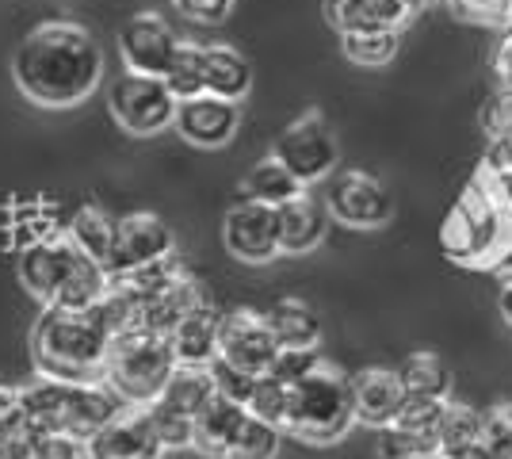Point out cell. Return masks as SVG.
<instances>
[{
	"mask_svg": "<svg viewBox=\"0 0 512 459\" xmlns=\"http://www.w3.org/2000/svg\"><path fill=\"white\" fill-rule=\"evenodd\" d=\"M100 46L81 23H39L12 58L16 85L43 108H73L100 85Z\"/></svg>",
	"mask_w": 512,
	"mask_h": 459,
	"instance_id": "1",
	"label": "cell"
},
{
	"mask_svg": "<svg viewBox=\"0 0 512 459\" xmlns=\"http://www.w3.org/2000/svg\"><path fill=\"white\" fill-rule=\"evenodd\" d=\"M440 249L448 253V261L486 272H493L512 249V207L497 196L482 169L470 176L440 222Z\"/></svg>",
	"mask_w": 512,
	"mask_h": 459,
	"instance_id": "2",
	"label": "cell"
},
{
	"mask_svg": "<svg viewBox=\"0 0 512 459\" xmlns=\"http://www.w3.org/2000/svg\"><path fill=\"white\" fill-rule=\"evenodd\" d=\"M31 349L43 379L54 383H107L104 364L111 337L88 310L46 306L31 333Z\"/></svg>",
	"mask_w": 512,
	"mask_h": 459,
	"instance_id": "3",
	"label": "cell"
},
{
	"mask_svg": "<svg viewBox=\"0 0 512 459\" xmlns=\"http://www.w3.org/2000/svg\"><path fill=\"white\" fill-rule=\"evenodd\" d=\"M20 280L46 306L92 310L104 299L107 284H111V272L100 261L85 257L69 234H54V238L31 241L23 249Z\"/></svg>",
	"mask_w": 512,
	"mask_h": 459,
	"instance_id": "4",
	"label": "cell"
},
{
	"mask_svg": "<svg viewBox=\"0 0 512 459\" xmlns=\"http://www.w3.org/2000/svg\"><path fill=\"white\" fill-rule=\"evenodd\" d=\"M356 421V394L352 375L321 360L310 375L291 383L283 433H291L302 444H337Z\"/></svg>",
	"mask_w": 512,
	"mask_h": 459,
	"instance_id": "5",
	"label": "cell"
},
{
	"mask_svg": "<svg viewBox=\"0 0 512 459\" xmlns=\"http://www.w3.org/2000/svg\"><path fill=\"white\" fill-rule=\"evenodd\" d=\"M176 368H180V360L165 333L130 329L111 341L104 379L127 406H150L153 398H161V391L169 387Z\"/></svg>",
	"mask_w": 512,
	"mask_h": 459,
	"instance_id": "6",
	"label": "cell"
},
{
	"mask_svg": "<svg viewBox=\"0 0 512 459\" xmlns=\"http://www.w3.org/2000/svg\"><path fill=\"white\" fill-rule=\"evenodd\" d=\"M176 96L165 85V77H146V73H123L107 88V108L119 119V127L134 138H153L176 123Z\"/></svg>",
	"mask_w": 512,
	"mask_h": 459,
	"instance_id": "7",
	"label": "cell"
},
{
	"mask_svg": "<svg viewBox=\"0 0 512 459\" xmlns=\"http://www.w3.org/2000/svg\"><path fill=\"white\" fill-rule=\"evenodd\" d=\"M279 341L272 326H268V314H256L249 306H237L222 314V326H218V360L234 364L249 375H268L279 360Z\"/></svg>",
	"mask_w": 512,
	"mask_h": 459,
	"instance_id": "8",
	"label": "cell"
},
{
	"mask_svg": "<svg viewBox=\"0 0 512 459\" xmlns=\"http://www.w3.org/2000/svg\"><path fill=\"white\" fill-rule=\"evenodd\" d=\"M272 153H276L291 173L299 176L306 188L333 173V169H337V157H341L337 138H333L329 123L321 119L318 111H306L291 127H283Z\"/></svg>",
	"mask_w": 512,
	"mask_h": 459,
	"instance_id": "9",
	"label": "cell"
},
{
	"mask_svg": "<svg viewBox=\"0 0 512 459\" xmlns=\"http://www.w3.org/2000/svg\"><path fill=\"white\" fill-rule=\"evenodd\" d=\"M325 211L352 230H379L394 215V199L375 176L348 169V173L333 176V184L325 192Z\"/></svg>",
	"mask_w": 512,
	"mask_h": 459,
	"instance_id": "10",
	"label": "cell"
},
{
	"mask_svg": "<svg viewBox=\"0 0 512 459\" xmlns=\"http://www.w3.org/2000/svg\"><path fill=\"white\" fill-rule=\"evenodd\" d=\"M161 452L165 444L146 406H123L85 440V459H161Z\"/></svg>",
	"mask_w": 512,
	"mask_h": 459,
	"instance_id": "11",
	"label": "cell"
},
{
	"mask_svg": "<svg viewBox=\"0 0 512 459\" xmlns=\"http://www.w3.org/2000/svg\"><path fill=\"white\" fill-rule=\"evenodd\" d=\"M222 241L241 264H268L279 253V211L253 199H241L226 211Z\"/></svg>",
	"mask_w": 512,
	"mask_h": 459,
	"instance_id": "12",
	"label": "cell"
},
{
	"mask_svg": "<svg viewBox=\"0 0 512 459\" xmlns=\"http://www.w3.org/2000/svg\"><path fill=\"white\" fill-rule=\"evenodd\" d=\"M169 253H176L169 222L161 215H153V211H134V215H123L119 226H115V249H111L107 272L111 276L138 272L146 264L169 257Z\"/></svg>",
	"mask_w": 512,
	"mask_h": 459,
	"instance_id": "13",
	"label": "cell"
},
{
	"mask_svg": "<svg viewBox=\"0 0 512 459\" xmlns=\"http://www.w3.org/2000/svg\"><path fill=\"white\" fill-rule=\"evenodd\" d=\"M180 50V39L172 35V27L157 12H138L119 27V54L130 73H146V77H165Z\"/></svg>",
	"mask_w": 512,
	"mask_h": 459,
	"instance_id": "14",
	"label": "cell"
},
{
	"mask_svg": "<svg viewBox=\"0 0 512 459\" xmlns=\"http://www.w3.org/2000/svg\"><path fill=\"white\" fill-rule=\"evenodd\" d=\"M241 123V108L234 100H222V96H192V100H180L176 104V131L184 142H192L199 150H214V146H226L237 134Z\"/></svg>",
	"mask_w": 512,
	"mask_h": 459,
	"instance_id": "15",
	"label": "cell"
},
{
	"mask_svg": "<svg viewBox=\"0 0 512 459\" xmlns=\"http://www.w3.org/2000/svg\"><path fill=\"white\" fill-rule=\"evenodd\" d=\"M352 394H356V421L371 429L394 425L409 398L398 368H363L352 375Z\"/></svg>",
	"mask_w": 512,
	"mask_h": 459,
	"instance_id": "16",
	"label": "cell"
},
{
	"mask_svg": "<svg viewBox=\"0 0 512 459\" xmlns=\"http://www.w3.org/2000/svg\"><path fill=\"white\" fill-rule=\"evenodd\" d=\"M245 417H249V410L241 402L226 398V394H214L211 402L199 410V417H195L192 448H199L203 456L226 459V452H230V444H234L237 429H241Z\"/></svg>",
	"mask_w": 512,
	"mask_h": 459,
	"instance_id": "17",
	"label": "cell"
},
{
	"mask_svg": "<svg viewBox=\"0 0 512 459\" xmlns=\"http://www.w3.org/2000/svg\"><path fill=\"white\" fill-rule=\"evenodd\" d=\"M329 20L341 35L356 31H402L409 12L402 0H329Z\"/></svg>",
	"mask_w": 512,
	"mask_h": 459,
	"instance_id": "18",
	"label": "cell"
},
{
	"mask_svg": "<svg viewBox=\"0 0 512 459\" xmlns=\"http://www.w3.org/2000/svg\"><path fill=\"white\" fill-rule=\"evenodd\" d=\"M218 326H222V310L214 303L192 310V314L169 333L176 360H180V364H211L214 356H218Z\"/></svg>",
	"mask_w": 512,
	"mask_h": 459,
	"instance_id": "19",
	"label": "cell"
},
{
	"mask_svg": "<svg viewBox=\"0 0 512 459\" xmlns=\"http://www.w3.org/2000/svg\"><path fill=\"white\" fill-rule=\"evenodd\" d=\"M279 211V249L283 253H291V257H299V253H310V249H318L321 238H325V207L314 203L310 196H299L291 199V203H283L276 207Z\"/></svg>",
	"mask_w": 512,
	"mask_h": 459,
	"instance_id": "20",
	"label": "cell"
},
{
	"mask_svg": "<svg viewBox=\"0 0 512 459\" xmlns=\"http://www.w3.org/2000/svg\"><path fill=\"white\" fill-rule=\"evenodd\" d=\"M306 196V184L291 173L276 153L256 161L253 169L245 173V184H241V199H253V203H264V207H283L291 199Z\"/></svg>",
	"mask_w": 512,
	"mask_h": 459,
	"instance_id": "21",
	"label": "cell"
},
{
	"mask_svg": "<svg viewBox=\"0 0 512 459\" xmlns=\"http://www.w3.org/2000/svg\"><path fill=\"white\" fill-rule=\"evenodd\" d=\"M211 303V295H207V287L199 284V280H180L176 287H169V291H161L157 299H150L146 303V314H142V329H150V333H165L169 337L172 329L180 326L192 310H199V306Z\"/></svg>",
	"mask_w": 512,
	"mask_h": 459,
	"instance_id": "22",
	"label": "cell"
},
{
	"mask_svg": "<svg viewBox=\"0 0 512 459\" xmlns=\"http://www.w3.org/2000/svg\"><path fill=\"white\" fill-rule=\"evenodd\" d=\"M253 88V66L245 54L226 43H207V92L241 104Z\"/></svg>",
	"mask_w": 512,
	"mask_h": 459,
	"instance_id": "23",
	"label": "cell"
},
{
	"mask_svg": "<svg viewBox=\"0 0 512 459\" xmlns=\"http://www.w3.org/2000/svg\"><path fill=\"white\" fill-rule=\"evenodd\" d=\"M268 326L276 333L279 349H318L321 341L318 310L302 299H279L268 310Z\"/></svg>",
	"mask_w": 512,
	"mask_h": 459,
	"instance_id": "24",
	"label": "cell"
},
{
	"mask_svg": "<svg viewBox=\"0 0 512 459\" xmlns=\"http://www.w3.org/2000/svg\"><path fill=\"white\" fill-rule=\"evenodd\" d=\"M218 387H214V375H211V364H180L176 372H172L169 387L161 391V398L169 402L172 410H180V414L188 417H199V410L211 402Z\"/></svg>",
	"mask_w": 512,
	"mask_h": 459,
	"instance_id": "25",
	"label": "cell"
},
{
	"mask_svg": "<svg viewBox=\"0 0 512 459\" xmlns=\"http://www.w3.org/2000/svg\"><path fill=\"white\" fill-rule=\"evenodd\" d=\"M115 226H119V219H111L100 207H81V211L73 215L65 234L73 238V245H77L85 257H92V261H100L107 268L111 249H115Z\"/></svg>",
	"mask_w": 512,
	"mask_h": 459,
	"instance_id": "26",
	"label": "cell"
},
{
	"mask_svg": "<svg viewBox=\"0 0 512 459\" xmlns=\"http://www.w3.org/2000/svg\"><path fill=\"white\" fill-rule=\"evenodd\" d=\"M398 375L406 383L409 398H440L444 402L451 394V372L436 352H409Z\"/></svg>",
	"mask_w": 512,
	"mask_h": 459,
	"instance_id": "27",
	"label": "cell"
},
{
	"mask_svg": "<svg viewBox=\"0 0 512 459\" xmlns=\"http://www.w3.org/2000/svg\"><path fill=\"white\" fill-rule=\"evenodd\" d=\"M165 85L172 88L176 100H192L207 92V43H180L176 58H172Z\"/></svg>",
	"mask_w": 512,
	"mask_h": 459,
	"instance_id": "28",
	"label": "cell"
},
{
	"mask_svg": "<svg viewBox=\"0 0 512 459\" xmlns=\"http://www.w3.org/2000/svg\"><path fill=\"white\" fill-rule=\"evenodd\" d=\"M279 437H283V429H279L276 421H264V417L249 414L241 421L226 459H276Z\"/></svg>",
	"mask_w": 512,
	"mask_h": 459,
	"instance_id": "29",
	"label": "cell"
},
{
	"mask_svg": "<svg viewBox=\"0 0 512 459\" xmlns=\"http://www.w3.org/2000/svg\"><path fill=\"white\" fill-rule=\"evenodd\" d=\"M344 58L356 62V66H386L394 54H398V31H356V35H341Z\"/></svg>",
	"mask_w": 512,
	"mask_h": 459,
	"instance_id": "30",
	"label": "cell"
},
{
	"mask_svg": "<svg viewBox=\"0 0 512 459\" xmlns=\"http://www.w3.org/2000/svg\"><path fill=\"white\" fill-rule=\"evenodd\" d=\"M287 398H291V383H283L276 375H256L253 383V394H249V402H245V410L256 417H264V421H276L279 429H283V417H287Z\"/></svg>",
	"mask_w": 512,
	"mask_h": 459,
	"instance_id": "31",
	"label": "cell"
},
{
	"mask_svg": "<svg viewBox=\"0 0 512 459\" xmlns=\"http://www.w3.org/2000/svg\"><path fill=\"white\" fill-rule=\"evenodd\" d=\"M432 452H440V440L421 437V433H413V429L398 425V421L379 429V456L383 459H413V456H432Z\"/></svg>",
	"mask_w": 512,
	"mask_h": 459,
	"instance_id": "32",
	"label": "cell"
},
{
	"mask_svg": "<svg viewBox=\"0 0 512 459\" xmlns=\"http://www.w3.org/2000/svg\"><path fill=\"white\" fill-rule=\"evenodd\" d=\"M146 410H150L153 429H157V437H161V444H165V448H188V444H192L195 417L172 410L165 398H153Z\"/></svg>",
	"mask_w": 512,
	"mask_h": 459,
	"instance_id": "33",
	"label": "cell"
},
{
	"mask_svg": "<svg viewBox=\"0 0 512 459\" xmlns=\"http://www.w3.org/2000/svg\"><path fill=\"white\" fill-rule=\"evenodd\" d=\"M482 437V414L470 410L463 402H451L444 406V421H440V448L451 444H470V440Z\"/></svg>",
	"mask_w": 512,
	"mask_h": 459,
	"instance_id": "34",
	"label": "cell"
},
{
	"mask_svg": "<svg viewBox=\"0 0 512 459\" xmlns=\"http://www.w3.org/2000/svg\"><path fill=\"white\" fill-rule=\"evenodd\" d=\"M444 406H448V398H444V402H440V398H406V406H402V414H398V425H406V429L421 433V437L440 440Z\"/></svg>",
	"mask_w": 512,
	"mask_h": 459,
	"instance_id": "35",
	"label": "cell"
},
{
	"mask_svg": "<svg viewBox=\"0 0 512 459\" xmlns=\"http://www.w3.org/2000/svg\"><path fill=\"white\" fill-rule=\"evenodd\" d=\"M482 444L493 459H512V406H497L482 414Z\"/></svg>",
	"mask_w": 512,
	"mask_h": 459,
	"instance_id": "36",
	"label": "cell"
},
{
	"mask_svg": "<svg viewBox=\"0 0 512 459\" xmlns=\"http://www.w3.org/2000/svg\"><path fill=\"white\" fill-rule=\"evenodd\" d=\"M211 375H214V387H218V394L234 398V402H241V406L249 402V394H253L256 375L241 372V368H234V364H226V360H218V356L211 360Z\"/></svg>",
	"mask_w": 512,
	"mask_h": 459,
	"instance_id": "37",
	"label": "cell"
},
{
	"mask_svg": "<svg viewBox=\"0 0 512 459\" xmlns=\"http://www.w3.org/2000/svg\"><path fill=\"white\" fill-rule=\"evenodd\" d=\"M318 364H321L318 349H283L276 360V368H272V375L283 379V383H299L302 375H310Z\"/></svg>",
	"mask_w": 512,
	"mask_h": 459,
	"instance_id": "38",
	"label": "cell"
},
{
	"mask_svg": "<svg viewBox=\"0 0 512 459\" xmlns=\"http://www.w3.org/2000/svg\"><path fill=\"white\" fill-rule=\"evenodd\" d=\"M188 20L195 23H218L226 20V12L234 8V0H172Z\"/></svg>",
	"mask_w": 512,
	"mask_h": 459,
	"instance_id": "39",
	"label": "cell"
},
{
	"mask_svg": "<svg viewBox=\"0 0 512 459\" xmlns=\"http://www.w3.org/2000/svg\"><path fill=\"white\" fill-rule=\"evenodd\" d=\"M459 12L467 16H478L486 23H501L505 27V16H509V0H451Z\"/></svg>",
	"mask_w": 512,
	"mask_h": 459,
	"instance_id": "40",
	"label": "cell"
},
{
	"mask_svg": "<svg viewBox=\"0 0 512 459\" xmlns=\"http://www.w3.org/2000/svg\"><path fill=\"white\" fill-rule=\"evenodd\" d=\"M482 165H490V169H512V127L501 134H493Z\"/></svg>",
	"mask_w": 512,
	"mask_h": 459,
	"instance_id": "41",
	"label": "cell"
},
{
	"mask_svg": "<svg viewBox=\"0 0 512 459\" xmlns=\"http://www.w3.org/2000/svg\"><path fill=\"white\" fill-rule=\"evenodd\" d=\"M493 77H497V85L512 88V35H505V43L493 54Z\"/></svg>",
	"mask_w": 512,
	"mask_h": 459,
	"instance_id": "42",
	"label": "cell"
},
{
	"mask_svg": "<svg viewBox=\"0 0 512 459\" xmlns=\"http://www.w3.org/2000/svg\"><path fill=\"white\" fill-rule=\"evenodd\" d=\"M16 410H23V394L12 391V387H0V421L8 414H16Z\"/></svg>",
	"mask_w": 512,
	"mask_h": 459,
	"instance_id": "43",
	"label": "cell"
},
{
	"mask_svg": "<svg viewBox=\"0 0 512 459\" xmlns=\"http://www.w3.org/2000/svg\"><path fill=\"white\" fill-rule=\"evenodd\" d=\"M493 280H497V287H505V284H512V249L501 257V264L493 268Z\"/></svg>",
	"mask_w": 512,
	"mask_h": 459,
	"instance_id": "44",
	"label": "cell"
},
{
	"mask_svg": "<svg viewBox=\"0 0 512 459\" xmlns=\"http://www.w3.org/2000/svg\"><path fill=\"white\" fill-rule=\"evenodd\" d=\"M436 4H440V0H402V8L409 12V20H413V16H425L428 8H436Z\"/></svg>",
	"mask_w": 512,
	"mask_h": 459,
	"instance_id": "45",
	"label": "cell"
},
{
	"mask_svg": "<svg viewBox=\"0 0 512 459\" xmlns=\"http://www.w3.org/2000/svg\"><path fill=\"white\" fill-rule=\"evenodd\" d=\"M497 303H501V314H505V318L512 322V284L501 287V299H497Z\"/></svg>",
	"mask_w": 512,
	"mask_h": 459,
	"instance_id": "46",
	"label": "cell"
},
{
	"mask_svg": "<svg viewBox=\"0 0 512 459\" xmlns=\"http://www.w3.org/2000/svg\"><path fill=\"white\" fill-rule=\"evenodd\" d=\"M505 31L512 35V0H509V16H505Z\"/></svg>",
	"mask_w": 512,
	"mask_h": 459,
	"instance_id": "47",
	"label": "cell"
},
{
	"mask_svg": "<svg viewBox=\"0 0 512 459\" xmlns=\"http://www.w3.org/2000/svg\"><path fill=\"white\" fill-rule=\"evenodd\" d=\"M413 459H440V452H432V456H413Z\"/></svg>",
	"mask_w": 512,
	"mask_h": 459,
	"instance_id": "48",
	"label": "cell"
}]
</instances>
